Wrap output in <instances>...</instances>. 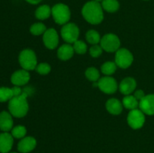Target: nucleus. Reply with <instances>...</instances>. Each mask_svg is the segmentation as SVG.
I'll use <instances>...</instances> for the list:
<instances>
[{"label":"nucleus","mask_w":154,"mask_h":153,"mask_svg":"<svg viewBox=\"0 0 154 153\" xmlns=\"http://www.w3.org/2000/svg\"><path fill=\"white\" fill-rule=\"evenodd\" d=\"M43 42L45 46L49 50H54L58 46L59 35L54 28H50L43 34Z\"/></svg>","instance_id":"10"},{"label":"nucleus","mask_w":154,"mask_h":153,"mask_svg":"<svg viewBox=\"0 0 154 153\" xmlns=\"http://www.w3.org/2000/svg\"><path fill=\"white\" fill-rule=\"evenodd\" d=\"M37 141L33 136H25L18 142L17 149L20 153H29L35 148Z\"/></svg>","instance_id":"12"},{"label":"nucleus","mask_w":154,"mask_h":153,"mask_svg":"<svg viewBox=\"0 0 154 153\" xmlns=\"http://www.w3.org/2000/svg\"><path fill=\"white\" fill-rule=\"evenodd\" d=\"M25 1L29 3V4H39L42 0H25Z\"/></svg>","instance_id":"33"},{"label":"nucleus","mask_w":154,"mask_h":153,"mask_svg":"<svg viewBox=\"0 0 154 153\" xmlns=\"http://www.w3.org/2000/svg\"><path fill=\"white\" fill-rule=\"evenodd\" d=\"M133 95L135 96V98H136L138 101H140V100H141V99H142L145 96V94H144V92L143 90L138 89V90H137V91L135 92V94H134Z\"/></svg>","instance_id":"31"},{"label":"nucleus","mask_w":154,"mask_h":153,"mask_svg":"<svg viewBox=\"0 0 154 153\" xmlns=\"http://www.w3.org/2000/svg\"><path fill=\"white\" fill-rule=\"evenodd\" d=\"M86 39H87V42L90 43V44L96 45L100 43L101 37L99 33L96 30H89L86 34Z\"/></svg>","instance_id":"22"},{"label":"nucleus","mask_w":154,"mask_h":153,"mask_svg":"<svg viewBox=\"0 0 154 153\" xmlns=\"http://www.w3.org/2000/svg\"><path fill=\"white\" fill-rule=\"evenodd\" d=\"M139 108L144 114L154 115V94H147L139 101Z\"/></svg>","instance_id":"11"},{"label":"nucleus","mask_w":154,"mask_h":153,"mask_svg":"<svg viewBox=\"0 0 154 153\" xmlns=\"http://www.w3.org/2000/svg\"><path fill=\"white\" fill-rule=\"evenodd\" d=\"M35 70L41 75H46L51 72V68L48 63L42 62L38 64L35 68Z\"/></svg>","instance_id":"29"},{"label":"nucleus","mask_w":154,"mask_h":153,"mask_svg":"<svg viewBox=\"0 0 154 153\" xmlns=\"http://www.w3.org/2000/svg\"><path fill=\"white\" fill-rule=\"evenodd\" d=\"M133 55L129 50L126 48H120L116 52L115 63L120 68H127L133 62Z\"/></svg>","instance_id":"7"},{"label":"nucleus","mask_w":154,"mask_h":153,"mask_svg":"<svg viewBox=\"0 0 154 153\" xmlns=\"http://www.w3.org/2000/svg\"><path fill=\"white\" fill-rule=\"evenodd\" d=\"M12 115L8 112L2 111L0 112V129L4 132H8L13 128Z\"/></svg>","instance_id":"16"},{"label":"nucleus","mask_w":154,"mask_h":153,"mask_svg":"<svg viewBox=\"0 0 154 153\" xmlns=\"http://www.w3.org/2000/svg\"><path fill=\"white\" fill-rule=\"evenodd\" d=\"M117 65L113 62H106L101 67V70L106 76H110L114 74L117 70Z\"/></svg>","instance_id":"23"},{"label":"nucleus","mask_w":154,"mask_h":153,"mask_svg":"<svg viewBox=\"0 0 154 153\" xmlns=\"http://www.w3.org/2000/svg\"><path fill=\"white\" fill-rule=\"evenodd\" d=\"M144 1H148V0H144Z\"/></svg>","instance_id":"35"},{"label":"nucleus","mask_w":154,"mask_h":153,"mask_svg":"<svg viewBox=\"0 0 154 153\" xmlns=\"http://www.w3.org/2000/svg\"><path fill=\"white\" fill-rule=\"evenodd\" d=\"M51 14H52V8H51L48 4L39 6L35 12V17L40 20H45L49 18Z\"/></svg>","instance_id":"19"},{"label":"nucleus","mask_w":154,"mask_h":153,"mask_svg":"<svg viewBox=\"0 0 154 153\" xmlns=\"http://www.w3.org/2000/svg\"><path fill=\"white\" fill-rule=\"evenodd\" d=\"M12 98H14V94L11 88H8V87L0 88V102L10 100Z\"/></svg>","instance_id":"26"},{"label":"nucleus","mask_w":154,"mask_h":153,"mask_svg":"<svg viewBox=\"0 0 154 153\" xmlns=\"http://www.w3.org/2000/svg\"><path fill=\"white\" fill-rule=\"evenodd\" d=\"M100 46L103 50L108 52H117L120 46V40L118 36L113 33L105 34L101 38Z\"/></svg>","instance_id":"5"},{"label":"nucleus","mask_w":154,"mask_h":153,"mask_svg":"<svg viewBox=\"0 0 154 153\" xmlns=\"http://www.w3.org/2000/svg\"><path fill=\"white\" fill-rule=\"evenodd\" d=\"M30 74L28 70L21 69V70H16L11 77V81L12 83L17 86H24L29 81Z\"/></svg>","instance_id":"13"},{"label":"nucleus","mask_w":154,"mask_h":153,"mask_svg":"<svg viewBox=\"0 0 154 153\" xmlns=\"http://www.w3.org/2000/svg\"><path fill=\"white\" fill-rule=\"evenodd\" d=\"M52 15L54 21L59 25L68 23L71 18V10L69 6L63 3H57L52 7Z\"/></svg>","instance_id":"3"},{"label":"nucleus","mask_w":154,"mask_h":153,"mask_svg":"<svg viewBox=\"0 0 154 153\" xmlns=\"http://www.w3.org/2000/svg\"><path fill=\"white\" fill-rule=\"evenodd\" d=\"M73 48L75 52L76 53L80 54V55H82V54H85L87 51V46L84 41L82 40H78L73 43Z\"/></svg>","instance_id":"28"},{"label":"nucleus","mask_w":154,"mask_h":153,"mask_svg":"<svg viewBox=\"0 0 154 153\" xmlns=\"http://www.w3.org/2000/svg\"><path fill=\"white\" fill-rule=\"evenodd\" d=\"M101 4L103 10L108 13L117 12L120 8V2L118 0H103Z\"/></svg>","instance_id":"20"},{"label":"nucleus","mask_w":154,"mask_h":153,"mask_svg":"<svg viewBox=\"0 0 154 153\" xmlns=\"http://www.w3.org/2000/svg\"><path fill=\"white\" fill-rule=\"evenodd\" d=\"M74 53H75V50H74L73 46H72L70 44L62 45L57 50V56L60 60H63V61H67L72 58Z\"/></svg>","instance_id":"18"},{"label":"nucleus","mask_w":154,"mask_h":153,"mask_svg":"<svg viewBox=\"0 0 154 153\" xmlns=\"http://www.w3.org/2000/svg\"><path fill=\"white\" fill-rule=\"evenodd\" d=\"M103 8L100 2L92 0L83 6L81 14L86 21L93 25L101 23L104 19Z\"/></svg>","instance_id":"1"},{"label":"nucleus","mask_w":154,"mask_h":153,"mask_svg":"<svg viewBox=\"0 0 154 153\" xmlns=\"http://www.w3.org/2000/svg\"><path fill=\"white\" fill-rule=\"evenodd\" d=\"M27 96V93L23 92L20 95L12 98L9 100V112L13 116L22 118L26 115L29 110Z\"/></svg>","instance_id":"2"},{"label":"nucleus","mask_w":154,"mask_h":153,"mask_svg":"<svg viewBox=\"0 0 154 153\" xmlns=\"http://www.w3.org/2000/svg\"><path fill=\"white\" fill-rule=\"evenodd\" d=\"M80 30L78 26L74 22H68L63 25L61 28V36L68 44H73L78 40Z\"/></svg>","instance_id":"6"},{"label":"nucleus","mask_w":154,"mask_h":153,"mask_svg":"<svg viewBox=\"0 0 154 153\" xmlns=\"http://www.w3.org/2000/svg\"><path fill=\"white\" fill-rule=\"evenodd\" d=\"M14 144V137L8 132L0 134V152L8 153Z\"/></svg>","instance_id":"15"},{"label":"nucleus","mask_w":154,"mask_h":153,"mask_svg":"<svg viewBox=\"0 0 154 153\" xmlns=\"http://www.w3.org/2000/svg\"><path fill=\"white\" fill-rule=\"evenodd\" d=\"M26 134V128L23 125H17L11 129V135L14 138L23 139Z\"/></svg>","instance_id":"27"},{"label":"nucleus","mask_w":154,"mask_h":153,"mask_svg":"<svg viewBox=\"0 0 154 153\" xmlns=\"http://www.w3.org/2000/svg\"><path fill=\"white\" fill-rule=\"evenodd\" d=\"M94 1H96V2H102L103 1V0H94Z\"/></svg>","instance_id":"34"},{"label":"nucleus","mask_w":154,"mask_h":153,"mask_svg":"<svg viewBox=\"0 0 154 153\" xmlns=\"http://www.w3.org/2000/svg\"><path fill=\"white\" fill-rule=\"evenodd\" d=\"M97 87L100 91L105 94H113L117 90L118 85L114 78L109 76H105L98 80Z\"/></svg>","instance_id":"9"},{"label":"nucleus","mask_w":154,"mask_h":153,"mask_svg":"<svg viewBox=\"0 0 154 153\" xmlns=\"http://www.w3.org/2000/svg\"><path fill=\"white\" fill-rule=\"evenodd\" d=\"M89 51H90V54L92 57H93V58H98V57H99L102 55V52H103V49H102L101 46L96 44L93 45L90 48V50Z\"/></svg>","instance_id":"30"},{"label":"nucleus","mask_w":154,"mask_h":153,"mask_svg":"<svg viewBox=\"0 0 154 153\" xmlns=\"http://www.w3.org/2000/svg\"><path fill=\"white\" fill-rule=\"evenodd\" d=\"M128 124L132 129H140L143 127L145 122V116L144 113L138 108L135 110H132L129 112L127 116Z\"/></svg>","instance_id":"8"},{"label":"nucleus","mask_w":154,"mask_h":153,"mask_svg":"<svg viewBox=\"0 0 154 153\" xmlns=\"http://www.w3.org/2000/svg\"><path fill=\"white\" fill-rule=\"evenodd\" d=\"M11 153H17V152H11Z\"/></svg>","instance_id":"36"},{"label":"nucleus","mask_w":154,"mask_h":153,"mask_svg":"<svg viewBox=\"0 0 154 153\" xmlns=\"http://www.w3.org/2000/svg\"><path fill=\"white\" fill-rule=\"evenodd\" d=\"M30 32L35 36L42 35V34H45L46 32L47 28L45 25L42 22H35V23L32 24L29 28Z\"/></svg>","instance_id":"24"},{"label":"nucleus","mask_w":154,"mask_h":153,"mask_svg":"<svg viewBox=\"0 0 154 153\" xmlns=\"http://www.w3.org/2000/svg\"><path fill=\"white\" fill-rule=\"evenodd\" d=\"M123 105L124 107H126L128 110H135L138 108L139 106V101L135 98V97L132 94L129 95H125V97L123 99Z\"/></svg>","instance_id":"21"},{"label":"nucleus","mask_w":154,"mask_h":153,"mask_svg":"<svg viewBox=\"0 0 154 153\" xmlns=\"http://www.w3.org/2000/svg\"><path fill=\"white\" fill-rule=\"evenodd\" d=\"M18 59L20 64L24 70H35L38 64L35 53L30 49H26L21 51Z\"/></svg>","instance_id":"4"},{"label":"nucleus","mask_w":154,"mask_h":153,"mask_svg":"<svg viewBox=\"0 0 154 153\" xmlns=\"http://www.w3.org/2000/svg\"><path fill=\"white\" fill-rule=\"evenodd\" d=\"M85 76L87 79L92 82H98L99 79H100V73L96 69V68H89L86 70L85 71Z\"/></svg>","instance_id":"25"},{"label":"nucleus","mask_w":154,"mask_h":153,"mask_svg":"<svg viewBox=\"0 0 154 153\" xmlns=\"http://www.w3.org/2000/svg\"><path fill=\"white\" fill-rule=\"evenodd\" d=\"M123 104L117 98H110L105 104L108 112L112 115H119L123 111Z\"/></svg>","instance_id":"17"},{"label":"nucleus","mask_w":154,"mask_h":153,"mask_svg":"<svg viewBox=\"0 0 154 153\" xmlns=\"http://www.w3.org/2000/svg\"><path fill=\"white\" fill-rule=\"evenodd\" d=\"M12 88V91H13L14 97L20 95V94L23 93L22 90H21V88H20V86H15L14 87H13V88Z\"/></svg>","instance_id":"32"},{"label":"nucleus","mask_w":154,"mask_h":153,"mask_svg":"<svg viewBox=\"0 0 154 153\" xmlns=\"http://www.w3.org/2000/svg\"><path fill=\"white\" fill-rule=\"evenodd\" d=\"M136 81L132 77H126L121 81L120 86H119V89L120 92L124 95H129L132 94L136 88Z\"/></svg>","instance_id":"14"}]
</instances>
